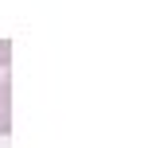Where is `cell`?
<instances>
[{
  "mask_svg": "<svg viewBox=\"0 0 156 148\" xmlns=\"http://www.w3.org/2000/svg\"><path fill=\"white\" fill-rule=\"evenodd\" d=\"M12 132V78L8 70H0V136Z\"/></svg>",
  "mask_w": 156,
  "mask_h": 148,
  "instance_id": "cell-1",
  "label": "cell"
},
{
  "mask_svg": "<svg viewBox=\"0 0 156 148\" xmlns=\"http://www.w3.org/2000/svg\"><path fill=\"white\" fill-rule=\"evenodd\" d=\"M12 62V39H0V70H8Z\"/></svg>",
  "mask_w": 156,
  "mask_h": 148,
  "instance_id": "cell-2",
  "label": "cell"
}]
</instances>
